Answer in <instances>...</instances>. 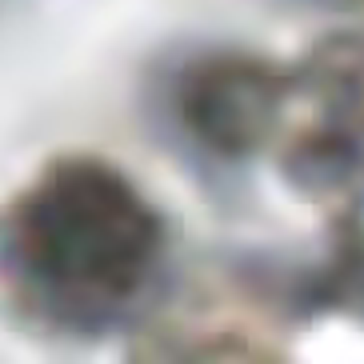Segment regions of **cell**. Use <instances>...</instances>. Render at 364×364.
Segmentation results:
<instances>
[{
	"instance_id": "obj_1",
	"label": "cell",
	"mask_w": 364,
	"mask_h": 364,
	"mask_svg": "<svg viewBox=\"0 0 364 364\" xmlns=\"http://www.w3.org/2000/svg\"><path fill=\"white\" fill-rule=\"evenodd\" d=\"M4 264L41 316L108 332L156 296L168 225L124 168L73 152L48 161L9 204Z\"/></svg>"
},
{
	"instance_id": "obj_2",
	"label": "cell",
	"mask_w": 364,
	"mask_h": 364,
	"mask_svg": "<svg viewBox=\"0 0 364 364\" xmlns=\"http://www.w3.org/2000/svg\"><path fill=\"white\" fill-rule=\"evenodd\" d=\"M292 76L248 53H204L176 80V117L200 149L245 161L289 117Z\"/></svg>"
}]
</instances>
